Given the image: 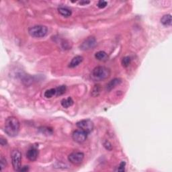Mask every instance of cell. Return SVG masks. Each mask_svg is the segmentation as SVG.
Here are the masks:
<instances>
[{"mask_svg": "<svg viewBox=\"0 0 172 172\" xmlns=\"http://www.w3.org/2000/svg\"><path fill=\"white\" fill-rule=\"evenodd\" d=\"M83 58L81 56H79V55H77L75 57L73 58V59L71 60V61L70 62V63L69 65V67L70 68H74L81 63L83 61Z\"/></svg>", "mask_w": 172, "mask_h": 172, "instance_id": "obj_11", "label": "cell"}, {"mask_svg": "<svg viewBox=\"0 0 172 172\" xmlns=\"http://www.w3.org/2000/svg\"><path fill=\"white\" fill-rule=\"evenodd\" d=\"M84 159V153L82 152L75 151L71 153V154L69 155L68 160L70 162L74 165H78L82 163Z\"/></svg>", "mask_w": 172, "mask_h": 172, "instance_id": "obj_6", "label": "cell"}, {"mask_svg": "<svg viewBox=\"0 0 172 172\" xmlns=\"http://www.w3.org/2000/svg\"><path fill=\"white\" fill-rule=\"evenodd\" d=\"M161 23L165 26H170L171 25V14H166L161 18Z\"/></svg>", "mask_w": 172, "mask_h": 172, "instance_id": "obj_13", "label": "cell"}, {"mask_svg": "<svg viewBox=\"0 0 172 172\" xmlns=\"http://www.w3.org/2000/svg\"><path fill=\"white\" fill-rule=\"evenodd\" d=\"M88 134L81 130H76L72 134V138L75 142L82 143L87 139Z\"/></svg>", "mask_w": 172, "mask_h": 172, "instance_id": "obj_8", "label": "cell"}, {"mask_svg": "<svg viewBox=\"0 0 172 172\" xmlns=\"http://www.w3.org/2000/svg\"><path fill=\"white\" fill-rule=\"evenodd\" d=\"M76 125L79 129L83 130L85 132H86L87 134L90 133L93 130L94 127L93 122L89 119L81 120L79 121V122H77Z\"/></svg>", "mask_w": 172, "mask_h": 172, "instance_id": "obj_5", "label": "cell"}, {"mask_svg": "<svg viewBox=\"0 0 172 172\" xmlns=\"http://www.w3.org/2000/svg\"><path fill=\"white\" fill-rule=\"evenodd\" d=\"M58 12H59V14L64 16V17H69L71 16L72 12L71 9H69L67 8H64V7H60L58 8Z\"/></svg>", "mask_w": 172, "mask_h": 172, "instance_id": "obj_14", "label": "cell"}, {"mask_svg": "<svg viewBox=\"0 0 172 172\" xmlns=\"http://www.w3.org/2000/svg\"><path fill=\"white\" fill-rule=\"evenodd\" d=\"M131 63V59L130 57H125L122 60V65L124 67H127Z\"/></svg>", "mask_w": 172, "mask_h": 172, "instance_id": "obj_19", "label": "cell"}, {"mask_svg": "<svg viewBox=\"0 0 172 172\" xmlns=\"http://www.w3.org/2000/svg\"><path fill=\"white\" fill-rule=\"evenodd\" d=\"M20 124L18 118L15 116H9L6 120L4 124V131L8 136L16 137L20 131Z\"/></svg>", "mask_w": 172, "mask_h": 172, "instance_id": "obj_1", "label": "cell"}, {"mask_svg": "<svg viewBox=\"0 0 172 172\" xmlns=\"http://www.w3.org/2000/svg\"><path fill=\"white\" fill-rule=\"evenodd\" d=\"M0 144H1V146H5V145H7V144H8V142H7L6 139H5L4 138L1 137L0 138Z\"/></svg>", "mask_w": 172, "mask_h": 172, "instance_id": "obj_24", "label": "cell"}, {"mask_svg": "<svg viewBox=\"0 0 172 172\" xmlns=\"http://www.w3.org/2000/svg\"><path fill=\"white\" fill-rule=\"evenodd\" d=\"M11 159L13 168L15 171H20L22 168V153L18 149H14L11 153Z\"/></svg>", "mask_w": 172, "mask_h": 172, "instance_id": "obj_4", "label": "cell"}, {"mask_svg": "<svg viewBox=\"0 0 172 172\" xmlns=\"http://www.w3.org/2000/svg\"><path fill=\"white\" fill-rule=\"evenodd\" d=\"M101 91V87L100 85H96L93 88V90L91 91V95L94 97L98 96Z\"/></svg>", "mask_w": 172, "mask_h": 172, "instance_id": "obj_17", "label": "cell"}, {"mask_svg": "<svg viewBox=\"0 0 172 172\" xmlns=\"http://www.w3.org/2000/svg\"><path fill=\"white\" fill-rule=\"evenodd\" d=\"M73 99L71 98V97H69V98H67V99H63L61 101V105L63 108H67L70 107V106H71L73 104Z\"/></svg>", "mask_w": 172, "mask_h": 172, "instance_id": "obj_15", "label": "cell"}, {"mask_svg": "<svg viewBox=\"0 0 172 172\" xmlns=\"http://www.w3.org/2000/svg\"><path fill=\"white\" fill-rule=\"evenodd\" d=\"M38 155V151L36 148H31L28 150L26 153V157L30 161H35L36 160Z\"/></svg>", "mask_w": 172, "mask_h": 172, "instance_id": "obj_9", "label": "cell"}, {"mask_svg": "<svg viewBox=\"0 0 172 172\" xmlns=\"http://www.w3.org/2000/svg\"><path fill=\"white\" fill-rule=\"evenodd\" d=\"M89 4V1H81L80 4L83 5V4Z\"/></svg>", "mask_w": 172, "mask_h": 172, "instance_id": "obj_26", "label": "cell"}, {"mask_svg": "<svg viewBox=\"0 0 172 172\" xmlns=\"http://www.w3.org/2000/svg\"><path fill=\"white\" fill-rule=\"evenodd\" d=\"M107 4H108L107 1H104V0H100V1H99L98 3V7L99 8L102 9V8H106V6H107Z\"/></svg>", "mask_w": 172, "mask_h": 172, "instance_id": "obj_21", "label": "cell"}, {"mask_svg": "<svg viewBox=\"0 0 172 172\" xmlns=\"http://www.w3.org/2000/svg\"><path fill=\"white\" fill-rule=\"evenodd\" d=\"M110 76V69L104 66H98L94 69L91 73V78L96 81H104Z\"/></svg>", "mask_w": 172, "mask_h": 172, "instance_id": "obj_2", "label": "cell"}, {"mask_svg": "<svg viewBox=\"0 0 172 172\" xmlns=\"http://www.w3.org/2000/svg\"><path fill=\"white\" fill-rule=\"evenodd\" d=\"M28 171V166H24L22 167L20 171Z\"/></svg>", "mask_w": 172, "mask_h": 172, "instance_id": "obj_25", "label": "cell"}, {"mask_svg": "<svg viewBox=\"0 0 172 172\" xmlns=\"http://www.w3.org/2000/svg\"><path fill=\"white\" fill-rule=\"evenodd\" d=\"M122 83V79L120 78H114L112 80H111L109 83L106 85V90L110 91L112 90V89H114L116 86L120 85Z\"/></svg>", "mask_w": 172, "mask_h": 172, "instance_id": "obj_10", "label": "cell"}, {"mask_svg": "<svg viewBox=\"0 0 172 172\" xmlns=\"http://www.w3.org/2000/svg\"><path fill=\"white\" fill-rule=\"evenodd\" d=\"M67 90V88L65 86H60L56 88L57 91V94L56 96H61L63 94H64L65 93V91Z\"/></svg>", "mask_w": 172, "mask_h": 172, "instance_id": "obj_18", "label": "cell"}, {"mask_svg": "<svg viewBox=\"0 0 172 172\" xmlns=\"http://www.w3.org/2000/svg\"><path fill=\"white\" fill-rule=\"evenodd\" d=\"M95 57L97 60H100V61H106L108 59V54L103 50L97 52L95 54Z\"/></svg>", "mask_w": 172, "mask_h": 172, "instance_id": "obj_12", "label": "cell"}, {"mask_svg": "<svg viewBox=\"0 0 172 172\" xmlns=\"http://www.w3.org/2000/svg\"><path fill=\"white\" fill-rule=\"evenodd\" d=\"M104 146L106 149L108 150V151H111V150L112 149V144H111L109 141H107V140L104 142Z\"/></svg>", "mask_w": 172, "mask_h": 172, "instance_id": "obj_23", "label": "cell"}, {"mask_svg": "<svg viewBox=\"0 0 172 172\" xmlns=\"http://www.w3.org/2000/svg\"><path fill=\"white\" fill-rule=\"evenodd\" d=\"M0 165H1V170L3 171L4 168H6L7 166V161L6 158H4L3 156L1 157V159H0Z\"/></svg>", "mask_w": 172, "mask_h": 172, "instance_id": "obj_20", "label": "cell"}, {"mask_svg": "<svg viewBox=\"0 0 172 172\" xmlns=\"http://www.w3.org/2000/svg\"><path fill=\"white\" fill-rule=\"evenodd\" d=\"M56 94H57L56 88H51L50 89H47V90L45 92L44 96L46 98H51L54 96H56Z\"/></svg>", "mask_w": 172, "mask_h": 172, "instance_id": "obj_16", "label": "cell"}, {"mask_svg": "<svg viewBox=\"0 0 172 172\" xmlns=\"http://www.w3.org/2000/svg\"><path fill=\"white\" fill-rule=\"evenodd\" d=\"M125 166H126V163L125 161H122L120 163L119 166L118 167L117 171H125Z\"/></svg>", "mask_w": 172, "mask_h": 172, "instance_id": "obj_22", "label": "cell"}, {"mask_svg": "<svg viewBox=\"0 0 172 172\" xmlns=\"http://www.w3.org/2000/svg\"><path fill=\"white\" fill-rule=\"evenodd\" d=\"M48 28L42 25H36L30 27L28 30L29 35L34 38H43L47 35Z\"/></svg>", "mask_w": 172, "mask_h": 172, "instance_id": "obj_3", "label": "cell"}, {"mask_svg": "<svg viewBox=\"0 0 172 172\" xmlns=\"http://www.w3.org/2000/svg\"><path fill=\"white\" fill-rule=\"evenodd\" d=\"M96 39L94 36H89L80 45V49L82 50H88L96 47Z\"/></svg>", "mask_w": 172, "mask_h": 172, "instance_id": "obj_7", "label": "cell"}]
</instances>
